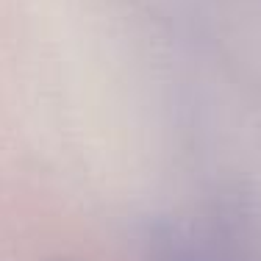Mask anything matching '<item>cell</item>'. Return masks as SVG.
<instances>
[{"instance_id":"cell-2","label":"cell","mask_w":261,"mask_h":261,"mask_svg":"<svg viewBox=\"0 0 261 261\" xmlns=\"http://www.w3.org/2000/svg\"><path fill=\"white\" fill-rule=\"evenodd\" d=\"M47 261H67V258H47Z\"/></svg>"},{"instance_id":"cell-1","label":"cell","mask_w":261,"mask_h":261,"mask_svg":"<svg viewBox=\"0 0 261 261\" xmlns=\"http://www.w3.org/2000/svg\"><path fill=\"white\" fill-rule=\"evenodd\" d=\"M153 258L156 261H208L175 228H161L156 233V239H153Z\"/></svg>"}]
</instances>
